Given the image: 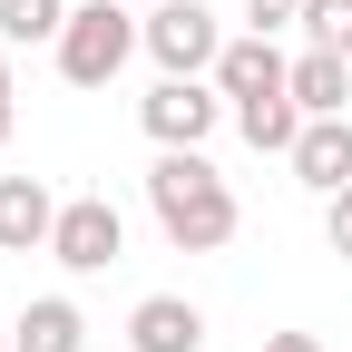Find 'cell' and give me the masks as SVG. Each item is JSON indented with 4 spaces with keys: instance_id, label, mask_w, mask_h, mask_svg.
I'll return each mask as SVG.
<instances>
[{
    "instance_id": "3957f363",
    "label": "cell",
    "mask_w": 352,
    "mask_h": 352,
    "mask_svg": "<svg viewBox=\"0 0 352 352\" xmlns=\"http://www.w3.org/2000/svg\"><path fill=\"white\" fill-rule=\"evenodd\" d=\"M147 59H157V78H215L226 30H215L206 0H157L147 10Z\"/></svg>"
},
{
    "instance_id": "7a4b0ae2",
    "label": "cell",
    "mask_w": 352,
    "mask_h": 352,
    "mask_svg": "<svg viewBox=\"0 0 352 352\" xmlns=\"http://www.w3.org/2000/svg\"><path fill=\"white\" fill-rule=\"evenodd\" d=\"M138 50H147V10H127V0H78L69 30H59V78L69 88H108Z\"/></svg>"
},
{
    "instance_id": "7c38bea8",
    "label": "cell",
    "mask_w": 352,
    "mask_h": 352,
    "mask_svg": "<svg viewBox=\"0 0 352 352\" xmlns=\"http://www.w3.org/2000/svg\"><path fill=\"white\" fill-rule=\"evenodd\" d=\"M235 127H245V147H254V157H294L303 108H294V88H284V98H245V108H235Z\"/></svg>"
},
{
    "instance_id": "52a82bcc",
    "label": "cell",
    "mask_w": 352,
    "mask_h": 352,
    "mask_svg": "<svg viewBox=\"0 0 352 352\" xmlns=\"http://www.w3.org/2000/svg\"><path fill=\"white\" fill-rule=\"evenodd\" d=\"M59 235V196L39 176H0V254H50Z\"/></svg>"
},
{
    "instance_id": "6da1fadb",
    "label": "cell",
    "mask_w": 352,
    "mask_h": 352,
    "mask_svg": "<svg viewBox=\"0 0 352 352\" xmlns=\"http://www.w3.org/2000/svg\"><path fill=\"white\" fill-rule=\"evenodd\" d=\"M147 215H157V235H166L176 254H226L235 226H245V206H235L226 176L206 166V147H157V166H147Z\"/></svg>"
},
{
    "instance_id": "4fadbf2b",
    "label": "cell",
    "mask_w": 352,
    "mask_h": 352,
    "mask_svg": "<svg viewBox=\"0 0 352 352\" xmlns=\"http://www.w3.org/2000/svg\"><path fill=\"white\" fill-rule=\"evenodd\" d=\"M78 0H0V50H59Z\"/></svg>"
},
{
    "instance_id": "8fae6325",
    "label": "cell",
    "mask_w": 352,
    "mask_h": 352,
    "mask_svg": "<svg viewBox=\"0 0 352 352\" xmlns=\"http://www.w3.org/2000/svg\"><path fill=\"white\" fill-rule=\"evenodd\" d=\"M342 98H352V59L342 50H303L294 59V108L303 118H342Z\"/></svg>"
},
{
    "instance_id": "5bb4252c",
    "label": "cell",
    "mask_w": 352,
    "mask_h": 352,
    "mask_svg": "<svg viewBox=\"0 0 352 352\" xmlns=\"http://www.w3.org/2000/svg\"><path fill=\"white\" fill-rule=\"evenodd\" d=\"M314 50H342L352 59V0H303V20H294Z\"/></svg>"
},
{
    "instance_id": "277c9868",
    "label": "cell",
    "mask_w": 352,
    "mask_h": 352,
    "mask_svg": "<svg viewBox=\"0 0 352 352\" xmlns=\"http://www.w3.org/2000/svg\"><path fill=\"white\" fill-rule=\"evenodd\" d=\"M127 254V215L108 196H59V235H50V264H69V274H108V264Z\"/></svg>"
},
{
    "instance_id": "ac0fdd59",
    "label": "cell",
    "mask_w": 352,
    "mask_h": 352,
    "mask_svg": "<svg viewBox=\"0 0 352 352\" xmlns=\"http://www.w3.org/2000/svg\"><path fill=\"white\" fill-rule=\"evenodd\" d=\"M10 98H20V88H10V59H0V138H10V118H20Z\"/></svg>"
},
{
    "instance_id": "ffe728a7",
    "label": "cell",
    "mask_w": 352,
    "mask_h": 352,
    "mask_svg": "<svg viewBox=\"0 0 352 352\" xmlns=\"http://www.w3.org/2000/svg\"><path fill=\"white\" fill-rule=\"evenodd\" d=\"M0 352H20V342H10V333H0Z\"/></svg>"
},
{
    "instance_id": "2e32d148",
    "label": "cell",
    "mask_w": 352,
    "mask_h": 352,
    "mask_svg": "<svg viewBox=\"0 0 352 352\" xmlns=\"http://www.w3.org/2000/svg\"><path fill=\"white\" fill-rule=\"evenodd\" d=\"M245 20H254V30H264V39H274V30H284V20H303V0H245Z\"/></svg>"
},
{
    "instance_id": "ba28073f",
    "label": "cell",
    "mask_w": 352,
    "mask_h": 352,
    "mask_svg": "<svg viewBox=\"0 0 352 352\" xmlns=\"http://www.w3.org/2000/svg\"><path fill=\"white\" fill-rule=\"evenodd\" d=\"M314 196H342L352 186V118H303V138H294V157H284Z\"/></svg>"
},
{
    "instance_id": "e0dca14e",
    "label": "cell",
    "mask_w": 352,
    "mask_h": 352,
    "mask_svg": "<svg viewBox=\"0 0 352 352\" xmlns=\"http://www.w3.org/2000/svg\"><path fill=\"white\" fill-rule=\"evenodd\" d=\"M264 352H333L323 333H264Z\"/></svg>"
},
{
    "instance_id": "8992f818",
    "label": "cell",
    "mask_w": 352,
    "mask_h": 352,
    "mask_svg": "<svg viewBox=\"0 0 352 352\" xmlns=\"http://www.w3.org/2000/svg\"><path fill=\"white\" fill-rule=\"evenodd\" d=\"M215 88H226V108H245V98H284V88H294V59H284L264 30H245V39H226V59H215Z\"/></svg>"
},
{
    "instance_id": "d6986e66",
    "label": "cell",
    "mask_w": 352,
    "mask_h": 352,
    "mask_svg": "<svg viewBox=\"0 0 352 352\" xmlns=\"http://www.w3.org/2000/svg\"><path fill=\"white\" fill-rule=\"evenodd\" d=\"M127 10H157V0H127Z\"/></svg>"
},
{
    "instance_id": "9c48e42d",
    "label": "cell",
    "mask_w": 352,
    "mask_h": 352,
    "mask_svg": "<svg viewBox=\"0 0 352 352\" xmlns=\"http://www.w3.org/2000/svg\"><path fill=\"white\" fill-rule=\"evenodd\" d=\"M127 352H206V314L186 294H147L127 314Z\"/></svg>"
},
{
    "instance_id": "5b68a950",
    "label": "cell",
    "mask_w": 352,
    "mask_h": 352,
    "mask_svg": "<svg viewBox=\"0 0 352 352\" xmlns=\"http://www.w3.org/2000/svg\"><path fill=\"white\" fill-rule=\"evenodd\" d=\"M138 118H147L157 147H206L215 118H226V88H206V78H157L147 98H138Z\"/></svg>"
},
{
    "instance_id": "9a60e30c",
    "label": "cell",
    "mask_w": 352,
    "mask_h": 352,
    "mask_svg": "<svg viewBox=\"0 0 352 352\" xmlns=\"http://www.w3.org/2000/svg\"><path fill=\"white\" fill-rule=\"evenodd\" d=\"M323 245L352 264V186H342V196H323Z\"/></svg>"
},
{
    "instance_id": "30bf717a",
    "label": "cell",
    "mask_w": 352,
    "mask_h": 352,
    "mask_svg": "<svg viewBox=\"0 0 352 352\" xmlns=\"http://www.w3.org/2000/svg\"><path fill=\"white\" fill-rule=\"evenodd\" d=\"M10 342H20V352H88V314H78L69 294H39V303H20Z\"/></svg>"
}]
</instances>
